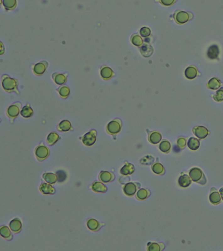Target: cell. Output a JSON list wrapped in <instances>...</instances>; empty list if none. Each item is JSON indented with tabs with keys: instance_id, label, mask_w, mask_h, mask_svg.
<instances>
[{
	"instance_id": "1",
	"label": "cell",
	"mask_w": 223,
	"mask_h": 251,
	"mask_svg": "<svg viewBox=\"0 0 223 251\" xmlns=\"http://www.w3.org/2000/svg\"><path fill=\"white\" fill-rule=\"evenodd\" d=\"M189 175L192 181L197 182L200 184H205L206 183V179L203 172L198 167H194L191 169L189 172Z\"/></svg>"
},
{
	"instance_id": "2",
	"label": "cell",
	"mask_w": 223,
	"mask_h": 251,
	"mask_svg": "<svg viewBox=\"0 0 223 251\" xmlns=\"http://www.w3.org/2000/svg\"><path fill=\"white\" fill-rule=\"evenodd\" d=\"M121 128H122L121 120L120 119L117 118L111 121V122L107 124V131L111 135H116L117 134L121 132Z\"/></svg>"
},
{
	"instance_id": "3",
	"label": "cell",
	"mask_w": 223,
	"mask_h": 251,
	"mask_svg": "<svg viewBox=\"0 0 223 251\" xmlns=\"http://www.w3.org/2000/svg\"><path fill=\"white\" fill-rule=\"evenodd\" d=\"M17 85L18 83L15 79L10 78L7 76H5V78L3 77L2 86L5 90L8 92L17 90Z\"/></svg>"
},
{
	"instance_id": "4",
	"label": "cell",
	"mask_w": 223,
	"mask_h": 251,
	"mask_svg": "<svg viewBox=\"0 0 223 251\" xmlns=\"http://www.w3.org/2000/svg\"><path fill=\"white\" fill-rule=\"evenodd\" d=\"M192 14L182 11H177L174 14V19L179 24H182L187 22L190 19H192Z\"/></svg>"
},
{
	"instance_id": "5",
	"label": "cell",
	"mask_w": 223,
	"mask_h": 251,
	"mask_svg": "<svg viewBox=\"0 0 223 251\" xmlns=\"http://www.w3.org/2000/svg\"><path fill=\"white\" fill-rule=\"evenodd\" d=\"M97 132L95 129L86 134L83 137V143L87 147H90L93 145L96 141Z\"/></svg>"
},
{
	"instance_id": "6",
	"label": "cell",
	"mask_w": 223,
	"mask_h": 251,
	"mask_svg": "<svg viewBox=\"0 0 223 251\" xmlns=\"http://www.w3.org/2000/svg\"><path fill=\"white\" fill-rule=\"evenodd\" d=\"M35 154L37 158L39 161H43L45 160L50 154V150L49 148L44 146V145H40L35 149Z\"/></svg>"
},
{
	"instance_id": "7",
	"label": "cell",
	"mask_w": 223,
	"mask_h": 251,
	"mask_svg": "<svg viewBox=\"0 0 223 251\" xmlns=\"http://www.w3.org/2000/svg\"><path fill=\"white\" fill-rule=\"evenodd\" d=\"M20 105L21 104L20 103H16L11 105V106L8 108L7 111V114L8 117L11 119H14L15 117H17L20 112Z\"/></svg>"
},
{
	"instance_id": "8",
	"label": "cell",
	"mask_w": 223,
	"mask_h": 251,
	"mask_svg": "<svg viewBox=\"0 0 223 251\" xmlns=\"http://www.w3.org/2000/svg\"><path fill=\"white\" fill-rule=\"evenodd\" d=\"M193 133L197 137H198L199 139H202L205 138V137L208 135L209 131L205 127L202 126H196L193 128Z\"/></svg>"
},
{
	"instance_id": "9",
	"label": "cell",
	"mask_w": 223,
	"mask_h": 251,
	"mask_svg": "<svg viewBox=\"0 0 223 251\" xmlns=\"http://www.w3.org/2000/svg\"><path fill=\"white\" fill-rule=\"evenodd\" d=\"M138 189V185L134 183H126L123 187V191L126 196H133L136 192Z\"/></svg>"
},
{
	"instance_id": "10",
	"label": "cell",
	"mask_w": 223,
	"mask_h": 251,
	"mask_svg": "<svg viewBox=\"0 0 223 251\" xmlns=\"http://www.w3.org/2000/svg\"><path fill=\"white\" fill-rule=\"evenodd\" d=\"M219 54V49L218 46L216 45H213L209 46L208 50V52H207V56H208V57L209 59L211 60L218 58Z\"/></svg>"
},
{
	"instance_id": "11",
	"label": "cell",
	"mask_w": 223,
	"mask_h": 251,
	"mask_svg": "<svg viewBox=\"0 0 223 251\" xmlns=\"http://www.w3.org/2000/svg\"><path fill=\"white\" fill-rule=\"evenodd\" d=\"M221 200V197L220 193H219L215 188H213L211 190V194L209 195V201L213 205L219 204Z\"/></svg>"
},
{
	"instance_id": "12",
	"label": "cell",
	"mask_w": 223,
	"mask_h": 251,
	"mask_svg": "<svg viewBox=\"0 0 223 251\" xmlns=\"http://www.w3.org/2000/svg\"><path fill=\"white\" fill-rule=\"evenodd\" d=\"M47 66H48V63L46 62H41L35 65V66L34 68V71L36 75H42L46 71Z\"/></svg>"
},
{
	"instance_id": "13",
	"label": "cell",
	"mask_w": 223,
	"mask_h": 251,
	"mask_svg": "<svg viewBox=\"0 0 223 251\" xmlns=\"http://www.w3.org/2000/svg\"><path fill=\"white\" fill-rule=\"evenodd\" d=\"M11 230L14 233H19L22 229V222L19 218H14L9 223Z\"/></svg>"
},
{
	"instance_id": "14",
	"label": "cell",
	"mask_w": 223,
	"mask_h": 251,
	"mask_svg": "<svg viewBox=\"0 0 223 251\" xmlns=\"http://www.w3.org/2000/svg\"><path fill=\"white\" fill-rule=\"evenodd\" d=\"M115 178V176L113 174L109 172H101L99 175V179L100 180L105 183H109L111 181H112Z\"/></svg>"
},
{
	"instance_id": "15",
	"label": "cell",
	"mask_w": 223,
	"mask_h": 251,
	"mask_svg": "<svg viewBox=\"0 0 223 251\" xmlns=\"http://www.w3.org/2000/svg\"><path fill=\"white\" fill-rule=\"evenodd\" d=\"M140 51L141 54L145 58H148L152 55L153 52V48L150 45L148 44L143 45L140 48Z\"/></svg>"
},
{
	"instance_id": "16",
	"label": "cell",
	"mask_w": 223,
	"mask_h": 251,
	"mask_svg": "<svg viewBox=\"0 0 223 251\" xmlns=\"http://www.w3.org/2000/svg\"><path fill=\"white\" fill-rule=\"evenodd\" d=\"M39 190L43 194H54L55 193L54 188L49 183H42L39 187Z\"/></svg>"
},
{
	"instance_id": "17",
	"label": "cell",
	"mask_w": 223,
	"mask_h": 251,
	"mask_svg": "<svg viewBox=\"0 0 223 251\" xmlns=\"http://www.w3.org/2000/svg\"><path fill=\"white\" fill-rule=\"evenodd\" d=\"M178 182L180 187L186 188L189 187L191 183H192V179H191V178L187 175H182L179 177Z\"/></svg>"
},
{
	"instance_id": "18",
	"label": "cell",
	"mask_w": 223,
	"mask_h": 251,
	"mask_svg": "<svg viewBox=\"0 0 223 251\" xmlns=\"http://www.w3.org/2000/svg\"><path fill=\"white\" fill-rule=\"evenodd\" d=\"M92 189L95 192L98 193H105L107 190L105 184L101 182H94L92 185Z\"/></svg>"
},
{
	"instance_id": "19",
	"label": "cell",
	"mask_w": 223,
	"mask_h": 251,
	"mask_svg": "<svg viewBox=\"0 0 223 251\" xmlns=\"http://www.w3.org/2000/svg\"><path fill=\"white\" fill-rule=\"evenodd\" d=\"M162 139L161 134L158 132H150L149 135V140L152 144H157Z\"/></svg>"
},
{
	"instance_id": "20",
	"label": "cell",
	"mask_w": 223,
	"mask_h": 251,
	"mask_svg": "<svg viewBox=\"0 0 223 251\" xmlns=\"http://www.w3.org/2000/svg\"><path fill=\"white\" fill-rule=\"evenodd\" d=\"M43 177L44 180L47 183H49L51 184H55L58 181L57 175L54 173H44L43 175Z\"/></svg>"
},
{
	"instance_id": "21",
	"label": "cell",
	"mask_w": 223,
	"mask_h": 251,
	"mask_svg": "<svg viewBox=\"0 0 223 251\" xmlns=\"http://www.w3.org/2000/svg\"><path fill=\"white\" fill-rule=\"evenodd\" d=\"M87 227L91 231L95 232L98 231L100 228L101 224L97 220L91 218V219L89 220L88 222H87Z\"/></svg>"
},
{
	"instance_id": "22",
	"label": "cell",
	"mask_w": 223,
	"mask_h": 251,
	"mask_svg": "<svg viewBox=\"0 0 223 251\" xmlns=\"http://www.w3.org/2000/svg\"><path fill=\"white\" fill-rule=\"evenodd\" d=\"M135 171V168L133 165L126 162V164L121 168V173L123 175H132Z\"/></svg>"
},
{
	"instance_id": "23",
	"label": "cell",
	"mask_w": 223,
	"mask_h": 251,
	"mask_svg": "<svg viewBox=\"0 0 223 251\" xmlns=\"http://www.w3.org/2000/svg\"><path fill=\"white\" fill-rule=\"evenodd\" d=\"M185 75L188 79H193L198 75V71L194 66L188 67L185 71Z\"/></svg>"
},
{
	"instance_id": "24",
	"label": "cell",
	"mask_w": 223,
	"mask_h": 251,
	"mask_svg": "<svg viewBox=\"0 0 223 251\" xmlns=\"http://www.w3.org/2000/svg\"><path fill=\"white\" fill-rule=\"evenodd\" d=\"M188 147L192 150H196L200 147V141L195 137H190L187 142Z\"/></svg>"
},
{
	"instance_id": "25",
	"label": "cell",
	"mask_w": 223,
	"mask_h": 251,
	"mask_svg": "<svg viewBox=\"0 0 223 251\" xmlns=\"http://www.w3.org/2000/svg\"><path fill=\"white\" fill-rule=\"evenodd\" d=\"M101 76L103 79H109L113 76V71L109 67H104L101 69Z\"/></svg>"
},
{
	"instance_id": "26",
	"label": "cell",
	"mask_w": 223,
	"mask_h": 251,
	"mask_svg": "<svg viewBox=\"0 0 223 251\" xmlns=\"http://www.w3.org/2000/svg\"><path fill=\"white\" fill-rule=\"evenodd\" d=\"M71 129V124L69 120H62L59 124L58 130L60 132H68Z\"/></svg>"
},
{
	"instance_id": "27",
	"label": "cell",
	"mask_w": 223,
	"mask_h": 251,
	"mask_svg": "<svg viewBox=\"0 0 223 251\" xmlns=\"http://www.w3.org/2000/svg\"><path fill=\"white\" fill-rule=\"evenodd\" d=\"M0 234H1L2 237L6 239L11 240L12 239L11 232L9 228L7 227V226H2L1 228H0Z\"/></svg>"
},
{
	"instance_id": "28",
	"label": "cell",
	"mask_w": 223,
	"mask_h": 251,
	"mask_svg": "<svg viewBox=\"0 0 223 251\" xmlns=\"http://www.w3.org/2000/svg\"><path fill=\"white\" fill-rule=\"evenodd\" d=\"M20 114L21 115L24 117V118H30L31 116L33 115L34 114V111L33 109L30 107V106L29 105H26V106L24 107L20 112Z\"/></svg>"
},
{
	"instance_id": "29",
	"label": "cell",
	"mask_w": 223,
	"mask_h": 251,
	"mask_svg": "<svg viewBox=\"0 0 223 251\" xmlns=\"http://www.w3.org/2000/svg\"><path fill=\"white\" fill-rule=\"evenodd\" d=\"M220 85L221 83L217 78H212L208 84V87L211 90H217Z\"/></svg>"
},
{
	"instance_id": "30",
	"label": "cell",
	"mask_w": 223,
	"mask_h": 251,
	"mask_svg": "<svg viewBox=\"0 0 223 251\" xmlns=\"http://www.w3.org/2000/svg\"><path fill=\"white\" fill-rule=\"evenodd\" d=\"M54 82L57 85H63L66 81V75L54 74L52 75Z\"/></svg>"
},
{
	"instance_id": "31",
	"label": "cell",
	"mask_w": 223,
	"mask_h": 251,
	"mask_svg": "<svg viewBox=\"0 0 223 251\" xmlns=\"http://www.w3.org/2000/svg\"><path fill=\"white\" fill-rule=\"evenodd\" d=\"M150 195V192L146 189L141 188L136 194V197L139 200H144L149 197Z\"/></svg>"
},
{
	"instance_id": "32",
	"label": "cell",
	"mask_w": 223,
	"mask_h": 251,
	"mask_svg": "<svg viewBox=\"0 0 223 251\" xmlns=\"http://www.w3.org/2000/svg\"><path fill=\"white\" fill-rule=\"evenodd\" d=\"M60 139L59 135L57 133H51L47 137V143L49 145H53Z\"/></svg>"
},
{
	"instance_id": "33",
	"label": "cell",
	"mask_w": 223,
	"mask_h": 251,
	"mask_svg": "<svg viewBox=\"0 0 223 251\" xmlns=\"http://www.w3.org/2000/svg\"><path fill=\"white\" fill-rule=\"evenodd\" d=\"M2 3L6 9L11 10L17 5V0H3Z\"/></svg>"
},
{
	"instance_id": "34",
	"label": "cell",
	"mask_w": 223,
	"mask_h": 251,
	"mask_svg": "<svg viewBox=\"0 0 223 251\" xmlns=\"http://www.w3.org/2000/svg\"><path fill=\"white\" fill-rule=\"evenodd\" d=\"M159 149L163 152H168L171 149L170 143L168 141H163L159 145Z\"/></svg>"
},
{
	"instance_id": "35",
	"label": "cell",
	"mask_w": 223,
	"mask_h": 251,
	"mask_svg": "<svg viewBox=\"0 0 223 251\" xmlns=\"http://www.w3.org/2000/svg\"><path fill=\"white\" fill-rule=\"evenodd\" d=\"M153 172L156 174H162L164 172V168L160 163H156L152 166Z\"/></svg>"
},
{
	"instance_id": "36",
	"label": "cell",
	"mask_w": 223,
	"mask_h": 251,
	"mask_svg": "<svg viewBox=\"0 0 223 251\" xmlns=\"http://www.w3.org/2000/svg\"><path fill=\"white\" fill-rule=\"evenodd\" d=\"M131 41H132V43L134 45L137 46H140L143 43V40H142L141 37L138 35H133L131 39Z\"/></svg>"
},
{
	"instance_id": "37",
	"label": "cell",
	"mask_w": 223,
	"mask_h": 251,
	"mask_svg": "<svg viewBox=\"0 0 223 251\" xmlns=\"http://www.w3.org/2000/svg\"><path fill=\"white\" fill-rule=\"evenodd\" d=\"M213 98L215 100L218 102L223 101V87L219 89L216 94L213 95Z\"/></svg>"
},
{
	"instance_id": "38",
	"label": "cell",
	"mask_w": 223,
	"mask_h": 251,
	"mask_svg": "<svg viewBox=\"0 0 223 251\" xmlns=\"http://www.w3.org/2000/svg\"><path fill=\"white\" fill-rule=\"evenodd\" d=\"M59 94L63 98H66L69 94V88L67 86H63L59 88Z\"/></svg>"
},
{
	"instance_id": "39",
	"label": "cell",
	"mask_w": 223,
	"mask_h": 251,
	"mask_svg": "<svg viewBox=\"0 0 223 251\" xmlns=\"http://www.w3.org/2000/svg\"><path fill=\"white\" fill-rule=\"evenodd\" d=\"M155 159L151 156H147L140 160V163L143 165H150L154 161Z\"/></svg>"
},
{
	"instance_id": "40",
	"label": "cell",
	"mask_w": 223,
	"mask_h": 251,
	"mask_svg": "<svg viewBox=\"0 0 223 251\" xmlns=\"http://www.w3.org/2000/svg\"><path fill=\"white\" fill-rule=\"evenodd\" d=\"M160 244L159 245L156 243H149L148 244V250L149 251H160V250H162V248H160Z\"/></svg>"
},
{
	"instance_id": "41",
	"label": "cell",
	"mask_w": 223,
	"mask_h": 251,
	"mask_svg": "<svg viewBox=\"0 0 223 251\" xmlns=\"http://www.w3.org/2000/svg\"><path fill=\"white\" fill-rule=\"evenodd\" d=\"M140 34L143 37H149L150 35V30L147 27H143L140 30Z\"/></svg>"
},
{
	"instance_id": "42",
	"label": "cell",
	"mask_w": 223,
	"mask_h": 251,
	"mask_svg": "<svg viewBox=\"0 0 223 251\" xmlns=\"http://www.w3.org/2000/svg\"><path fill=\"white\" fill-rule=\"evenodd\" d=\"M57 176H58V181L60 182H62L63 181H65L66 178V174L63 172H57Z\"/></svg>"
},
{
	"instance_id": "43",
	"label": "cell",
	"mask_w": 223,
	"mask_h": 251,
	"mask_svg": "<svg viewBox=\"0 0 223 251\" xmlns=\"http://www.w3.org/2000/svg\"><path fill=\"white\" fill-rule=\"evenodd\" d=\"M177 144L179 148H184L186 145V140L182 137H181V138L178 139Z\"/></svg>"
},
{
	"instance_id": "44",
	"label": "cell",
	"mask_w": 223,
	"mask_h": 251,
	"mask_svg": "<svg viewBox=\"0 0 223 251\" xmlns=\"http://www.w3.org/2000/svg\"><path fill=\"white\" fill-rule=\"evenodd\" d=\"M176 0H160V2L165 6H170L173 5Z\"/></svg>"
},
{
	"instance_id": "45",
	"label": "cell",
	"mask_w": 223,
	"mask_h": 251,
	"mask_svg": "<svg viewBox=\"0 0 223 251\" xmlns=\"http://www.w3.org/2000/svg\"><path fill=\"white\" fill-rule=\"evenodd\" d=\"M219 193H220V195L221 197V199L223 200V188H220L219 190Z\"/></svg>"
}]
</instances>
